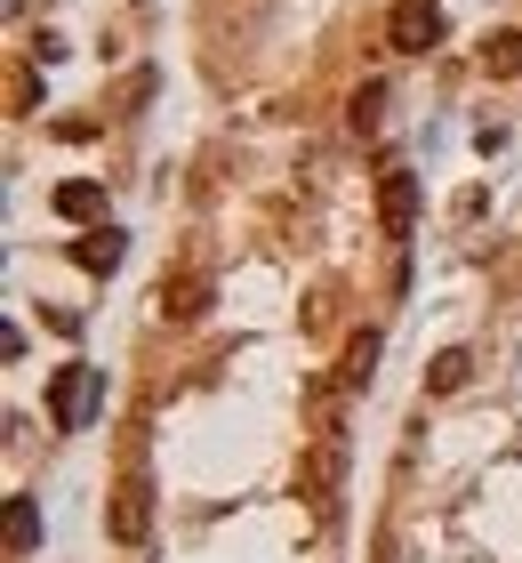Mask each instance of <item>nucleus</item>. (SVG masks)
<instances>
[{
	"label": "nucleus",
	"mask_w": 522,
	"mask_h": 563,
	"mask_svg": "<svg viewBox=\"0 0 522 563\" xmlns=\"http://www.w3.org/2000/svg\"><path fill=\"white\" fill-rule=\"evenodd\" d=\"M386 41L402 48V57H426L442 41V0H395V16H386Z\"/></svg>",
	"instance_id": "1"
},
{
	"label": "nucleus",
	"mask_w": 522,
	"mask_h": 563,
	"mask_svg": "<svg viewBox=\"0 0 522 563\" xmlns=\"http://www.w3.org/2000/svg\"><path fill=\"white\" fill-rule=\"evenodd\" d=\"M81 411H89V363H65L57 378H48V427L73 434V427H81Z\"/></svg>",
	"instance_id": "2"
},
{
	"label": "nucleus",
	"mask_w": 522,
	"mask_h": 563,
	"mask_svg": "<svg viewBox=\"0 0 522 563\" xmlns=\"http://www.w3.org/2000/svg\"><path fill=\"white\" fill-rule=\"evenodd\" d=\"M145 523H153V492H145V475H129L121 492H113V540H121V548H137V540H145Z\"/></svg>",
	"instance_id": "3"
},
{
	"label": "nucleus",
	"mask_w": 522,
	"mask_h": 563,
	"mask_svg": "<svg viewBox=\"0 0 522 563\" xmlns=\"http://www.w3.org/2000/svg\"><path fill=\"white\" fill-rule=\"evenodd\" d=\"M378 218H386V234H410V218H418V177H410V169H386Z\"/></svg>",
	"instance_id": "4"
},
{
	"label": "nucleus",
	"mask_w": 522,
	"mask_h": 563,
	"mask_svg": "<svg viewBox=\"0 0 522 563\" xmlns=\"http://www.w3.org/2000/svg\"><path fill=\"white\" fill-rule=\"evenodd\" d=\"M162 314H169V322H201V314H209V282H201V274L162 282Z\"/></svg>",
	"instance_id": "5"
},
{
	"label": "nucleus",
	"mask_w": 522,
	"mask_h": 563,
	"mask_svg": "<svg viewBox=\"0 0 522 563\" xmlns=\"http://www.w3.org/2000/svg\"><path fill=\"white\" fill-rule=\"evenodd\" d=\"M466 378H475V354L451 346V354H434V363H426V395H458Z\"/></svg>",
	"instance_id": "6"
},
{
	"label": "nucleus",
	"mask_w": 522,
	"mask_h": 563,
	"mask_svg": "<svg viewBox=\"0 0 522 563\" xmlns=\"http://www.w3.org/2000/svg\"><path fill=\"white\" fill-rule=\"evenodd\" d=\"M73 266H89V274H113V266H121V234H113V225L81 234V242H73Z\"/></svg>",
	"instance_id": "7"
},
{
	"label": "nucleus",
	"mask_w": 522,
	"mask_h": 563,
	"mask_svg": "<svg viewBox=\"0 0 522 563\" xmlns=\"http://www.w3.org/2000/svg\"><path fill=\"white\" fill-rule=\"evenodd\" d=\"M482 73H490V81H514V73H522V33H490L482 41Z\"/></svg>",
	"instance_id": "8"
},
{
	"label": "nucleus",
	"mask_w": 522,
	"mask_h": 563,
	"mask_svg": "<svg viewBox=\"0 0 522 563\" xmlns=\"http://www.w3.org/2000/svg\"><path fill=\"white\" fill-rule=\"evenodd\" d=\"M97 210H104V186H89V177L57 186V218H73V225H81V218H97Z\"/></svg>",
	"instance_id": "9"
},
{
	"label": "nucleus",
	"mask_w": 522,
	"mask_h": 563,
	"mask_svg": "<svg viewBox=\"0 0 522 563\" xmlns=\"http://www.w3.org/2000/svg\"><path fill=\"white\" fill-rule=\"evenodd\" d=\"M33 540H41V507H33V499H9V548L24 555Z\"/></svg>",
	"instance_id": "10"
},
{
	"label": "nucleus",
	"mask_w": 522,
	"mask_h": 563,
	"mask_svg": "<svg viewBox=\"0 0 522 563\" xmlns=\"http://www.w3.org/2000/svg\"><path fill=\"white\" fill-rule=\"evenodd\" d=\"M370 363H378V330H362L346 346V387H370Z\"/></svg>",
	"instance_id": "11"
},
{
	"label": "nucleus",
	"mask_w": 522,
	"mask_h": 563,
	"mask_svg": "<svg viewBox=\"0 0 522 563\" xmlns=\"http://www.w3.org/2000/svg\"><path fill=\"white\" fill-rule=\"evenodd\" d=\"M330 475H337V443H322V451L306 459V499H322V492H330Z\"/></svg>",
	"instance_id": "12"
}]
</instances>
